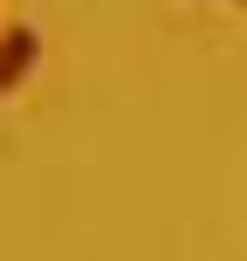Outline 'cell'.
Here are the masks:
<instances>
[{"label": "cell", "mask_w": 247, "mask_h": 261, "mask_svg": "<svg viewBox=\"0 0 247 261\" xmlns=\"http://www.w3.org/2000/svg\"><path fill=\"white\" fill-rule=\"evenodd\" d=\"M35 62H41V35L35 28H0V96L21 90L35 76Z\"/></svg>", "instance_id": "cell-1"}]
</instances>
